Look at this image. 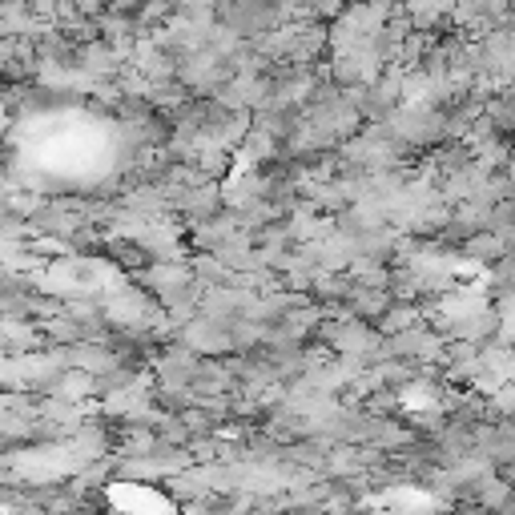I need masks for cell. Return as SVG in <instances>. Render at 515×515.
<instances>
[{
    "label": "cell",
    "instance_id": "5",
    "mask_svg": "<svg viewBox=\"0 0 515 515\" xmlns=\"http://www.w3.org/2000/svg\"><path fill=\"white\" fill-rule=\"evenodd\" d=\"M169 5H174V9H178V5H186V0H169Z\"/></svg>",
    "mask_w": 515,
    "mask_h": 515
},
{
    "label": "cell",
    "instance_id": "1",
    "mask_svg": "<svg viewBox=\"0 0 515 515\" xmlns=\"http://www.w3.org/2000/svg\"><path fill=\"white\" fill-rule=\"evenodd\" d=\"M342 9H347V0H306L310 21H338Z\"/></svg>",
    "mask_w": 515,
    "mask_h": 515
},
{
    "label": "cell",
    "instance_id": "2",
    "mask_svg": "<svg viewBox=\"0 0 515 515\" xmlns=\"http://www.w3.org/2000/svg\"><path fill=\"white\" fill-rule=\"evenodd\" d=\"M73 9H77V17H85V21H97V17L105 13V0H73Z\"/></svg>",
    "mask_w": 515,
    "mask_h": 515
},
{
    "label": "cell",
    "instance_id": "4",
    "mask_svg": "<svg viewBox=\"0 0 515 515\" xmlns=\"http://www.w3.org/2000/svg\"><path fill=\"white\" fill-rule=\"evenodd\" d=\"M427 5H431V9H439V13L447 17V13H451V5H455V0H427Z\"/></svg>",
    "mask_w": 515,
    "mask_h": 515
},
{
    "label": "cell",
    "instance_id": "3",
    "mask_svg": "<svg viewBox=\"0 0 515 515\" xmlns=\"http://www.w3.org/2000/svg\"><path fill=\"white\" fill-rule=\"evenodd\" d=\"M141 0H105V13H117V17H133Z\"/></svg>",
    "mask_w": 515,
    "mask_h": 515
}]
</instances>
